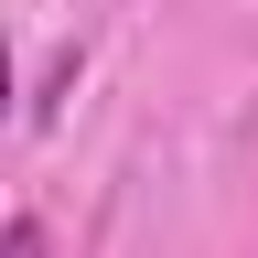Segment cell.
Segmentation results:
<instances>
[{
    "label": "cell",
    "instance_id": "3",
    "mask_svg": "<svg viewBox=\"0 0 258 258\" xmlns=\"http://www.w3.org/2000/svg\"><path fill=\"white\" fill-rule=\"evenodd\" d=\"M0 118H11V54H0Z\"/></svg>",
    "mask_w": 258,
    "mask_h": 258
},
{
    "label": "cell",
    "instance_id": "1",
    "mask_svg": "<svg viewBox=\"0 0 258 258\" xmlns=\"http://www.w3.org/2000/svg\"><path fill=\"white\" fill-rule=\"evenodd\" d=\"M76 76H86V54L64 43V54H54V76H43V97H32V118H64V97H76Z\"/></svg>",
    "mask_w": 258,
    "mask_h": 258
},
{
    "label": "cell",
    "instance_id": "2",
    "mask_svg": "<svg viewBox=\"0 0 258 258\" xmlns=\"http://www.w3.org/2000/svg\"><path fill=\"white\" fill-rule=\"evenodd\" d=\"M0 258H54V237H43L32 215H11V226H0Z\"/></svg>",
    "mask_w": 258,
    "mask_h": 258
}]
</instances>
